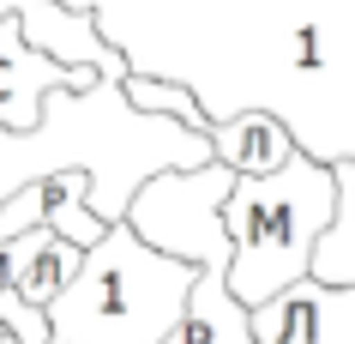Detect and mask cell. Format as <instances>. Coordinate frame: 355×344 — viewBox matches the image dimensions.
<instances>
[{
	"label": "cell",
	"mask_w": 355,
	"mask_h": 344,
	"mask_svg": "<svg viewBox=\"0 0 355 344\" xmlns=\"http://www.w3.org/2000/svg\"><path fill=\"white\" fill-rule=\"evenodd\" d=\"M337 218V163L301 145L277 175H241L223 199V224L235 242L229 290L235 302L265 308L289 284L313 278V248Z\"/></svg>",
	"instance_id": "obj_2"
},
{
	"label": "cell",
	"mask_w": 355,
	"mask_h": 344,
	"mask_svg": "<svg viewBox=\"0 0 355 344\" xmlns=\"http://www.w3.org/2000/svg\"><path fill=\"white\" fill-rule=\"evenodd\" d=\"M19 24H24V42L42 49V55L67 60V67H91L96 79L109 85H127V55L103 37L91 6H67V0H19Z\"/></svg>",
	"instance_id": "obj_5"
},
{
	"label": "cell",
	"mask_w": 355,
	"mask_h": 344,
	"mask_svg": "<svg viewBox=\"0 0 355 344\" xmlns=\"http://www.w3.org/2000/svg\"><path fill=\"white\" fill-rule=\"evenodd\" d=\"M211 145H217V163H229L235 175H277L301 151L295 133L283 127V115L271 109H235L211 121Z\"/></svg>",
	"instance_id": "obj_6"
},
{
	"label": "cell",
	"mask_w": 355,
	"mask_h": 344,
	"mask_svg": "<svg viewBox=\"0 0 355 344\" xmlns=\"http://www.w3.org/2000/svg\"><path fill=\"white\" fill-rule=\"evenodd\" d=\"M259 344H355V290L301 278L265 308H253Z\"/></svg>",
	"instance_id": "obj_4"
},
{
	"label": "cell",
	"mask_w": 355,
	"mask_h": 344,
	"mask_svg": "<svg viewBox=\"0 0 355 344\" xmlns=\"http://www.w3.org/2000/svg\"><path fill=\"white\" fill-rule=\"evenodd\" d=\"M78 266H85V248H73V242L55 236V229H37V236H31V254H24V266H19L12 296L49 314V302L78 278Z\"/></svg>",
	"instance_id": "obj_7"
},
{
	"label": "cell",
	"mask_w": 355,
	"mask_h": 344,
	"mask_svg": "<svg viewBox=\"0 0 355 344\" xmlns=\"http://www.w3.org/2000/svg\"><path fill=\"white\" fill-rule=\"evenodd\" d=\"M127 103L139 115H168V121H187V127H199V133H211V115L199 109V97L187 91V85H168V79H145L139 67L127 73Z\"/></svg>",
	"instance_id": "obj_10"
},
{
	"label": "cell",
	"mask_w": 355,
	"mask_h": 344,
	"mask_svg": "<svg viewBox=\"0 0 355 344\" xmlns=\"http://www.w3.org/2000/svg\"><path fill=\"white\" fill-rule=\"evenodd\" d=\"M193 284V260L163 254L121 218L96 248H85L78 278L49 302V332L55 344H168L187 326Z\"/></svg>",
	"instance_id": "obj_1"
},
{
	"label": "cell",
	"mask_w": 355,
	"mask_h": 344,
	"mask_svg": "<svg viewBox=\"0 0 355 344\" xmlns=\"http://www.w3.org/2000/svg\"><path fill=\"white\" fill-rule=\"evenodd\" d=\"M6 13H19V0H0V19H6Z\"/></svg>",
	"instance_id": "obj_13"
},
{
	"label": "cell",
	"mask_w": 355,
	"mask_h": 344,
	"mask_svg": "<svg viewBox=\"0 0 355 344\" xmlns=\"http://www.w3.org/2000/svg\"><path fill=\"white\" fill-rule=\"evenodd\" d=\"M31 229H49V175L24 181L0 199V242H19Z\"/></svg>",
	"instance_id": "obj_11"
},
{
	"label": "cell",
	"mask_w": 355,
	"mask_h": 344,
	"mask_svg": "<svg viewBox=\"0 0 355 344\" xmlns=\"http://www.w3.org/2000/svg\"><path fill=\"white\" fill-rule=\"evenodd\" d=\"M96 85L103 79L91 67H67V60L31 49L19 13L0 19V127L6 133H37L55 91H96Z\"/></svg>",
	"instance_id": "obj_3"
},
{
	"label": "cell",
	"mask_w": 355,
	"mask_h": 344,
	"mask_svg": "<svg viewBox=\"0 0 355 344\" xmlns=\"http://www.w3.org/2000/svg\"><path fill=\"white\" fill-rule=\"evenodd\" d=\"M331 163H337V218L313 248V278L355 290V157H331Z\"/></svg>",
	"instance_id": "obj_9"
},
{
	"label": "cell",
	"mask_w": 355,
	"mask_h": 344,
	"mask_svg": "<svg viewBox=\"0 0 355 344\" xmlns=\"http://www.w3.org/2000/svg\"><path fill=\"white\" fill-rule=\"evenodd\" d=\"M37 236V229H31ZM31 236H19V242H0V296L19 284V266H24V254H31Z\"/></svg>",
	"instance_id": "obj_12"
},
{
	"label": "cell",
	"mask_w": 355,
	"mask_h": 344,
	"mask_svg": "<svg viewBox=\"0 0 355 344\" xmlns=\"http://www.w3.org/2000/svg\"><path fill=\"white\" fill-rule=\"evenodd\" d=\"M49 229L73 248H96L109 224L96 218V175L91 170H55L49 175Z\"/></svg>",
	"instance_id": "obj_8"
}]
</instances>
